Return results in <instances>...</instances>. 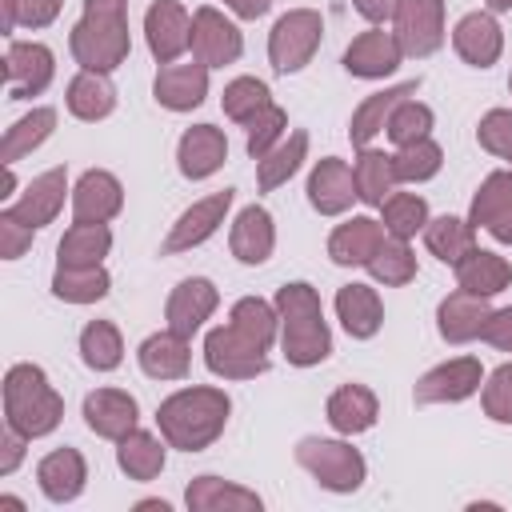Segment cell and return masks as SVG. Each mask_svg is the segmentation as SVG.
Listing matches in <instances>:
<instances>
[{"instance_id":"cell-1","label":"cell","mask_w":512,"mask_h":512,"mask_svg":"<svg viewBox=\"0 0 512 512\" xmlns=\"http://www.w3.org/2000/svg\"><path fill=\"white\" fill-rule=\"evenodd\" d=\"M232 400L224 388L212 384H196V388H180L168 400H160L156 408V424L168 448L180 452H204L208 444L220 440L224 424H228Z\"/></svg>"},{"instance_id":"cell-2","label":"cell","mask_w":512,"mask_h":512,"mask_svg":"<svg viewBox=\"0 0 512 512\" xmlns=\"http://www.w3.org/2000/svg\"><path fill=\"white\" fill-rule=\"evenodd\" d=\"M276 312H280V348L288 364L312 368L332 356V332L324 324V308L312 284L292 280L276 288Z\"/></svg>"},{"instance_id":"cell-3","label":"cell","mask_w":512,"mask_h":512,"mask_svg":"<svg viewBox=\"0 0 512 512\" xmlns=\"http://www.w3.org/2000/svg\"><path fill=\"white\" fill-rule=\"evenodd\" d=\"M64 420V396L48 384L40 364H12L4 372V424L20 428L28 440L56 432Z\"/></svg>"},{"instance_id":"cell-4","label":"cell","mask_w":512,"mask_h":512,"mask_svg":"<svg viewBox=\"0 0 512 512\" xmlns=\"http://www.w3.org/2000/svg\"><path fill=\"white\" fill-rule=\"evenodd\" d=\"M72 60L88 72H112L128 60L132 36H128V20L112 16V12H84L80 24L68 36Z\"/></svg>"},{"instance_id":"cell-5","label":"cell","mask_w":512,"mask_h":512,"mask_svg":"<svg viewBox=\"0 0 512 512\" xmlns=\"http://www.w3.org/2000/svg\"><path fill=\"white\" fill-rule=\"evenodd\" d=\"M296 464L328 492H356L368 476L364 456L348 440H324V436H304L296 444Z\"/></svg>"},{"instance_id":"cell-6","label":"cell","mask_w":512,"mask_h":512,"mask_svg":"<svg viewBox=\"0 0 512 512\" xmlns=\"http://www.w3.org/2000/svg\"><path fill=\"white\" fill-rule=\"evenodd\" d=\"M320 36H324V20L316 8H292L284 12L272 32H268V60L280 76H292L300 68H308V60L316 56L320 48Z\"/></svg>"},{"instance_id":"cell-7","label":"cell","mask_w":512,"mask_h":512,"mask_svg":"<svg viewBox=\"0 0 512 512\" xmlns=\"http://www.w3.org/2000/svg\"><path fill=\"white\" fill-rule=\"evenodd\" d=\"M204 364L212 376L224 380H256L268 372V348L252 344L232 324H220L204 336Z\"/></svg>"},{"instance_id":"cell-8","label":"cell","mask_w":512,"mask_h":512,"mask_svg":"<svg viewBox=\"0 0 512 512\" xmlns=\"http://www.w3.org/2000/svg\"><path fill=\"white\" fill-rule=\"evenodd\" d=\"M56 76V56L40 40H12L4 52V88L8 100H32L40 96Z\"/></svg>"},{"instance_id":"cell-9","label":"cell","mask_w":512,"mask_h":512,"mask_svg":"<svg viewBox=\"0 0 512 512\" xmlns=\"http://www.w3.org/2000/svg\"><path fill=\"white\" fill-rule=\"evenodd\" d=\"M484 384V368L476 356H456V360H444L436 368H428L416 388H412V400L416 404H460L468 400L472 392H480Z\"/></svg>"},{"instance_id":"cell-10","label":"cell","mask_w":512,"mask_h":512,"mask_svg":"<svg viewBox=\"0 0 512 512\" xmlns=\"http://www.w3.org/2000/svg\"><path fill=\"white\" fill-rule=\"evenodd\" d=\"M232 200H236V188H220V192L196 200L192 208H184L180 220L172 224L168 240L160 244V252H164V256H176V252H192V248H200L208 236H216V228L224 224Z\"/></svg>"},{"instance_id":"cell-11","label":"cell","mask_w":512,"mask_h":512,"mask_svg":"<svg viewBox=\"0 0 512 512\" xmlns=\"http://www.w3.org/2000/svg\"><path fill=\"white\" fill-rule=\"evenodd\" d=\"M240 52H244V36L224 12H216L212 4L192 12V60L208 68H224V64H236Z\"/></svg>"},{"instance_id":"cell-12","label":"cell","mask_w":512,"mask_h":512,"mask_svg":"<svg viewBox=\"0 0 512 512\" xmlns=\"http://www.w3.org/2000/svg\"><path fill=\"white\" fill-rule=\"evenodd\" d=\"M392 24H396L400 52L412 60H424L444 44V0H404Z\"/></svg>"},{"instance_id":"cell-13","label":"cell","mask_w":512,"mask_h":512,"mask_svg":"<svg viewBox=\"0 0 512 512\" xmlns=\"http://www.w3.org/2000/svg\"><path fill=\"white\" fill-rule=\"evenodd\" d=\"M144 40L160 64H176L192 48V16L180 0H156L144 12Z\"/></svg>"},{"instance_id":"cell-14","label":"cell","mask_w":512,"mask_h":512,"mask_svg":"<svg viewBox=\"0 0 512 512\" xmlns=\"http://www.w3.org/2000/svg\"><path fill=\"white\" fill-rule=\"evenodd\" d=\"M404 52H400V40L396 32H384V28H368L360 32L348 48H344V72L348 76H360V80H384L400 68Z\"/></svg>"},{"instance_id":"cell-15","label":"cell","mask_w":512,"mask_h":512,"mask_svg":"<svg viewBox=\"0 0 512 512\" xmlns=\"http://www.w3.org/2000/svg\"><path fill=\"white\" fill-rule=\"evenodd\" d=\"M152 96L168 112H192L208 96V64L188 60V64H160L152 80Z\"/></svg>"},{"instance_id":"cell-16","label":"cell","mask_w":512,"mask_h":512,"mask_svg":"<svg viewBox=\"0 0 512 512\" xmlns=\"http://www.w3.org/2000/svg\"><path fill=\"white\" fill-rule=\"evenodd\" d=\"M216 304H220L216 284H212L208 276H188V280H180V284L172 288V296H168V304H164V320H168L172 332L192 336V332L204 328V320L216 312Z\"/></svg>"},{"instance_id":"cell-17","label":"cell","mask_w":512,"mask_h":512,"mask_svg":"<svg viewBox=\"0 0 512 512\" xmlns=\"http://www.w3.org/2000/svg\"><path fill=\"white\" fill-rule=\"evenodd\" d=\"M452 48L468 68H492L500 60V52H504V32H500L496 16L480 8V12H468V16L456 20Z\"/></svg>"},{"instance_id":"cell-18","label":"cell","mask_w":512,"mask_h":512,"mask_svg":"<svg viewBox=\"0 0 512 512\" xmlns=\"http://www.w3.org/2000/svg\"><path fill=\"white\" fill-rule=\"evenodd\" d=\"M136 420H140L136 396H128L124 388H96L84 396V424L104 440H124L136 428Z\"/></svg>"},{"instance_id":"cell-19","label":"cell","mask_w":512,"mask_h":512,"mask_svg":"<svg viewBox=\"0 0 512 512\" xmlns=\"http://www.w3.org/2000/svg\"><path fill=\"white\" fill-rule=\"evenodd\" d=\"M228 160V140L216 124H192L176 144V164L184 180H208Z\"/></svg>"},{"instance_id":"cell-20","label":"cell","mask_w":512,"mask_h":512,"mask_svg":"<svg viewBox=\"0 0 512 512\" xmlns=\"http://www.w3.org/2000/svg\"><path fill=\"white\" fill-rule=\"evenodd\" d=\"M124 208V188L112 172L88 168L72 188V216L80 224H108Z\"/></svg>"},{"instance_id":"cell-21","label":"cell","mask_w":512,"mask_h":512,"mask_svg":"<svg viewBox=\"0 0 512 512\" xmlns=\"http://www.w3.org/2000/svg\"><path fill=\"white\" fill-rule=\"evenodd\" d=\"M64 192H68V172H64V168H48V172H40V176L24 188V196L12 200L4 212L16 216V220L28 224V228H44V224H52V220L60 216Z\"/></svg>"},{"instance_id":"cell-22","label":"cell","mask_w":512,"mask_h":512,"mask_svg":"<svg viewBox=\"0 0 512 512\" xmlns=\"http://www.w3.org/2000/svg\"><path fill=\"white\" fill-rule=\"evenodd\" d=\"M416 92H420V76H416V80H404V84H392V88H384V92L364 96V100L356 104L352 120H348V140H352L356 148H368V144L388 128V116L396 112V104H404V100L416 96Z\"/></svg>"},{"instance_id":"cell-23","label":"cell","mask_w":512,"mask_h":512,"mask_svg":"<svg viewBox=\"0 0 512 512\" xmlns=\"http://www.w3.org/2000/svg\"><path fill=\"white\" fill-rule=\"evenodd\" d=\"M352 200H356L352 168H348L340 156L316 160V168L308 172V204H312L320 216H340V212L352 208Z\"/></svg>"},{"instance_id":"cell-24","label":"cell","mask_w":512,"mask_h":512,"mask_svg":"<svg viewBox=\"0 0 512 512\" xmlns=\"http://www.w3.org/2000/svg\"><path fill=\"white\" fill-rule=\"evenodd\" d=\"M488 316H492L488 296H476V292L456 288V292H448V296L440 300V308H436V328H440V336H444L448 344H468V340H476V336L484 332V320H488Z\"/></svg>"},{"instance_id":"cell-25","label":"cell","mask_w":512,"mask_h":512,"mask_svg":"<svg viewBox=\"0 0 512 512\" xmlns=\"http://www.w3.org/2000/svg\"><path fill=\"white\" fill-rule=\"evenodd\" d=\"M384 224L380 220H372V216H352V220H344V224H336V232L328 236V256H332V264H340V268H360V264H368L372 256H376V248L384 244Z\"/></svg>"},{"instance_id":"cell-26","label":"cell","mask_w":512,"mask_h":512,"mask_svg":"<svg viewBox=\"0 0 512 512\" xmlns=\"http://www.w3.org/2000/svg\"><path fill=\"white\" fill-rule=\"evenodd\" d=\"M88 480V464L76 448H56L36 464V484L52 504H72L84 492Z\"/></svg>"},{"instance_id":"cell-27","label":"cell","mask_w":512,"mask_h":512,"mask_svg":"<svg viewBox=\"0 0 512 512\" xmlns=\"http://www.w3.org/2000/svg\"><path fill=\"white\" fill-rule=\"evenodd\" d=\"M232 256L240 264H264L276 248V224H272V212L264 204H248L240 208V216L232 220Z\"/></svg>"},{"instance_id":"cell-28","label":"cell","mask_w":512,"mask_h":512,"mask_svg":"<svg viewBox=\"0 0 512 512\" xmlns=\"http://www.w3.org/2000/svg\"><path fill=\"white\" fill-rule=\"evenodd\" d=\"M324 412H328V424H332L340 436H360V432H368V428L376 424L380 400H376V392H372L368 384H340V388L328 396Z\"/></svg>"},{"instance_id":"cell-29","label":"cell","mask_w":512,"mask_h":512,"mask_svg":"<svg viewBox=\"0 0 512 512\" xmlns=\"http://www.w3.org/2000/svg\"><path fill=\"white\" fill-rule=\"evenodd\" d=\"M184 504L192 512H260V496L252 488H240L220 476H196L184 492Z\"/></svg>"},{"instance_id":"cell-30","label":"cell","mask_w":512,"mask_h":512,"mask_svg":"<svg viewBox=\"0 0 512 512\" xmlns=\"http://www.w3.org/2000/svg\"><path fill=\"white\" fill-rule=\"evenodd\" d=\"M336 320L352 340H372L384 324V304L368 284H344L336 292Z\"/></svg>"},{"instance_id":"cell-31","label":"cell","mask_w":512,"mask_h":512,"mask_svg":"<svg viewBox=\"0 0 512 512\" xmlns=\"http://www.w3.org/2000/svg\"><path fill=\"white\" fill-rule=\"evenodd\" d=\"M140 368L144 376L152 380H184L188 376V364H192V352H188V336L164 328V332H152L144 344H140Z\"/></svg>"},{"instance_id":"cell-32","label":"cell","mask_w":512,"mask_h":512,"mask_svg":"<svg viewBox=\"0 0 512 512\" xmlns=\"http://www.w3.org/2000/svg\"><path fill=\"white\" fill-rule=\"evenodd\" d=\"M64 104H68V112H72L76 120L96 124V120L112 116V108H116V84L108 80V72H88V68H80V72L72 76V84H68Z\"/></svg>"},{"instance_id":"cell-33","label":"cell","mask_w":512,"mask_h":512,"mask_svg":"<svg viewBox=\"0 0 512 512\" xmlns=\"http://www.w3.org/2000/svg\"><path fill=\"white\" fill-rule=\"evenodd\" d=\"M512 284V264L488 248H472L460 264H456V288L476 292V296H496Z\"/></svg>"},{"instance_id":"cell-34","label":"cell","mask_w":512,"mask_h":512,"mask_svg":"<svg viewBox=\"0 0 512 512\" xmlns=\"http://www.w3.org/2000/svg\"><path fill=\"white\" fill-rule=\"evenodd\" d=\"M352 180H356V200L368 208H380L392 188H396V172H392V156L380 148H360V156L352 160Z\"/></svg>"},{"instance_id":"cell-35","label":"cell","mask_w":512,"mask_h":512,"mask_svg":"<svg viewBox=\"0 0 512 512\" xmlns=\"http://www.w3.org/2000/svg\"><path fill=\"white\" fill-rule=\"evenodd\" d=\"M108 248H112V232H108V224H72L68 232H64V240H60V248H56V268H96V264H104V256H108Z\"/></svg>"},{"instance_id":"cell-36","label":"cell","mask_w":512,"mask_h":512,"mask_svg":"<svg viewBox=\"0 0 512 512\" xmlns=\"http://www.w3.org/2000/svg\"><path fill=\"white\" fill-rule=\"evenodd\" d=\"M116 464H120V472L128 480L148 484V480H156L164 472V444L152 432L132 428L124 440H116Z\"/></svg>"},{"instance_id":"cell-37","label":"cell","mask_w":512,"mask_h":512,"mask_svg":"<svg viewBox=\"0 0 512 512\" xmlns=\"http://www.w3.org/2000/svg\"><path fill=\"white\" fill-rule=\"evenodd\" d=\"M308 160V132H288L264 160H256V184L260 192H276L280 184H288L300 164Z\"/></svg>"},{"instance_id":"cell-38","label":"cell","mask_w":512,"mask_h":512,"mask_svg":"<svg viewBox=\"0 0 512 512\" xmlns=\"http://www.w3.org/2000/svg\"><path fill=\"white\" fill-rule=\"evenodd\" d=\"M424 244H428V252L436 260L456 268L476 248V228L468 220H460V216H436V220L424 224Z\"/></svg>"},{"instance_id":"cell-39","label":"cell","mask_w":512,"mask_h":512,"mask_svg":"<svg viewBox=\"0 0 512 512\" xmlns=\"http://www.w3.org/2000/svg\"><path fill=\"white\" fill-rule=\"evenodd\" d=\"M56 132V108H32L28 116H20L8 132H4V144H0V160L4 164H16L20 156H28V152H36L48 136Z\"/></svg>"},{"instance_id":"cell-40","label":"cell","mask_w":512,"mask_h":512,"mask_svg":"<svg viewBox=\"0 0 512 512\" xmlns=\"http://www.w3.org/2000/svg\"><path fill=\"white\" fill-rule=\"evenodd\" d=\"M112 288V276L104 264L96 268H56L52 276V296L64 300V304H96L104 300Z\"/></svg>"},{"instance_id":"cell-41","label":"cell","mask_w":512,"mask_h":512,"mask_svg":"<svg viewBox=\"0 0 512 512\" xmlns=\"http://www.w3.org/2000/svg\"><path fill=\"white\" fill-rule=\"evenodd\" d=\"M228 324H232L240 336H248L252 344L272 348V340H276V332H280V312H276V304H268V300H260V296H244V300L232 304Z\"/></svg>"},{"instance_id":"cell-42","label":"cell","mask_w":512,"mask_h":512,"mask_svg":"<svg viewBox=\"0 0 512 512\" xmlns=\"http://www.w3.org/2000/svg\"><path fill=\"white\" fill-rule=\"evenodd\" d=\"M80 360H84L92 372H112V368H120V360H124L120 328H116L112 320H92V324H84V332H80Z\"/></svg>"},{"instance_id":"cell-43","label":"cell","mask_w":512,"mask_h":512,"mask_svg":"<svg viewBox=\"0 0 512 512\" xmlns=\"http://www.w3.org/2000/svg\"><path fill=\"white\" fill-rule=\"evenodd\" d=\"M364 268L372 272L376 284H384V288H400V284L416 280V252L408 248V240L384 236V244L376 248V256H372Z\"/></svg>"},{"instance_id":"cell-44","label":"cell","mask_w":512,"mask_h":512,"mask_svg":"<svg viewBox=\"0 0 512 512\" xmlns=\"http://www.w3.org/2000/svg\"><path fill=\"white\" fill-rule=\"evenodd\" d=\"M440 164H444V152H440V144L432 136H424V140L404 144V148L392 152L396 184H424V180H432L440 172Z\"/></svg>"},{"instance_id":"cell-45","label":"cell","mask_w":512,"mask_h":512,"mask_svg":"<svg viewBox=\"0 0 512 512\" xmlns=\"http://www.w3.org/2000/svg\"><path fill=\"white\" fill-rule=\"evenodd\" d=\"M380 224H384L388 236L412 240V236L424 232V224H428V204H424V196H416V192H392V196L380 204Z\"/></svg>"},{"instance_id":"cell-46","label":"cell","mask_w":512,"mask_h":512,"mask_svg":"<svg viewBox=\"0 0 512 512\" xmlns=\"http://www.w3.org/2000/svg\"><path fill=\"white\" fill-rule=\"evenodd\" d=\"M268 104H272V88L264 80H256V76H236L232 84H224V96H220L224 116L236 120V124L256 120Z\"/></svg>"},{"instance_id":"cell-47","label":"cell","mask_w":512,"mask_h":512,"mask_svg":"<svg viewBox=\"0 0 512 512\" xmlns=\"http://www.w3.org/2000/svg\"><path fill=\"white\" fill-rule=\"evenodd\" d=\"M432 124H436L432 108L408 96V100H404V104H396V112L388 116V128H384V136H388L396 148H404V144H416V140L432 136Z\"/></svg>"},{"instance_id":"cell-48","label":"cell","mask_w":512,"mask_h":512,"mask_svg":"<svg viewBox=\"0 0 512 512\" xmlns=\"http://www.w3.org/2000/svg\"><path fill=\"white\" fill-rule=\"evenodd\" d=\"M504 204H512V172H492V176H484V184H480L476 196H472L468 224H472V228H484Z\"/></svg>"},{"instance_id":"cell-49","label":"cell","mask_w":512,"mask_h":512,"mask_svg":"<svg viewBox=\"0 0 512 512\" xmlns=\"http://www.w3.org/2000/svg\"><path fill=\"white\" fill-rule=\"evenodd\" d=\"M248 128V156L252 160H264L280 140H284V128H288V112L280 104H268L256 120L244 124Z\"/></svg>"},{"instance_id":"cell-50","label":"cell","mask_w":512,"mask_h":512,"mask_svg":"<svg viewBox=\"0 0 512 512\" xmlns=\"http://www.w3.org/2000/svg\"><path fill=\"white\" fill-rule=\"evenodd\" d=\"M64 0H0L4 8V36H12L20 24L24 28H48L60 16Z\"/></svg>"},{"instance_id":"cell-51","label":"cell","mask_w":512,"mask_h":512,"mask_svg":"<svg viewBox=\"0 0 512 512\" xmlns=\"http://www.w3.org/2000/svg\"><path fill=\"white\" fill-rule=\"evenodd\" d=\"M480 400H484V416L496 424H512V360L500 364L484 384H480Z\"/></svg>"},{"instance_id":"cell-52","label":"cell","mask_w":512,"mask_h":512,"mask_svg":"<svg viewBox=\"0 0 512 512\" xmlns=\"http://www.w3.org/2000/svg\"><path fill=\"white\" fill-rule=\"evenodd\" d=\"M476 140H480L484 152L512 160V112H508V108H492V112H484L480 124H476Z\"/></svg>"},{"instance_id":"cell-53","label":"cell","mask_w":512,"mask_h":512,"mask_svg":"<svg viewBox=\"0 0 512 512\" xmlns=\"http://www.w3.org/2000/svg\"><path fill=\"white\" fill-rule=\"evenodd\" d=\"M32 232H36V228H28V224H20L16 216L0 212V256H4V260H20V256L32 248Z\"/></svg>"},{"instance_id":"cell-54","label":"cell","mask_w":512,"mask_h":512,"mask_svg":"<svg viewBox=\"0 0 512 512\" xmlns=\"http://www.w3.org/2000/svg\"><path fill=\"white\" fill-rule=\"evenodd\" d=\"M480 340H488V344L500 348V352H512V304H508V308H492V316L484 320Z\"/></svg>"},{"instance_id":"cell-55","label":"cell","mask_w":512,"mask_h":512,"mask_svg":"<svg viewBox=\"0 0 512 512\" xmlns=\"http://www.w3.org/2000/svg\"><path fill=\"white\" fill-rule=\"evenodd\" d=\"M4 456H0V476H12L16 472V464L24 460V444H28V436L20 432V428H12V424H4Z\"/></svg>"},{"instance_id":"cell-56","label":"cell","mask_w":512,"mask_h":512,"mask_svg":"<svg viewBox=\"0 0 512 512\" xmlns=\"http://www.w3.org/2000/svg\"><path fill=\"white\" fill-rule=\"evenodd\" d=\"M404 0H352V8L368 20V24H388V20H396V8H400Z\"/></svg>"},{"instance_id":"cell-57","label":"cell","mask_w":512,"mask_h":512,"mask_svg":"<svg viewBox=\"0 0 512 512\" xmlns=\"http://www.w3.org/2000/svg\"><path fill=\"white\" fill-rule=\"evenodd\" d=\"M488 232H492V240H500V244H512V204H504L488 224H484Z\"/></svg>"},{"instance_id":"cell-58","label":"cell","mask_w":512,"mask_h":512,"mask_svg":"<svg viewBox=\"0 0 512 512\" xmlns=\"http://www.w3.org/2000/svg\"><path fill=\"white\" fill-rule=\"evenodd\" d=\"M272 0H224V8H232L240 20H260L268 12Z\"/></svg>"},{"instance_id":"cell-59","label":"cell","mask_w":512,"mask_h":512,"mask_svg":"<svg viewBox=\"0 0 512 512\" xmlns=\"http://www.w3.org/2000/svg\"><path fill=\"white\" fill-rule=\"evenodd\" d=\"M128 0H84V12H112V16H124Z\"/></svg>"},{"instance_id":"cell-60","label":"cell","mask_w":512,"mask_h":512,"mask_svg":"<svg viewBox=\"0 0 512 512\" xmlns=\"http://www.w3.org/2000/svg\"><path fill=\"white\" fill-rule=\"evenodd\" d=\"M488 12H512V0H484Z\"/></svg>"},{"instance_id":"cell-61","label":"cell","mask_w":512,"mask_h":512,"mask_svg":"<svg viewBox=\"0 0 512 512\" xmlns=\"http://www.w3.org/2000/svg\"><path fill=\"white\" fill-rule=\"evenodd\" d=\"M136 508H160V512H168V500H140Z\"/></svg>"},{"instance_id":"cell-62","label":"cell","mask_w":512,"mask_h":512,"mask_svg":"<svg viewBox=\"0 0 512 512\" xmlns=\"http://www.w3.org/2000/svg\"><path fill=\"white\" fill-rule=\"evenodd\" d=\"M0 504L4 508H24V500H16V496H0Z\"/></svg>"},{"instance_id":"cell-63","label":"cell","mask_w":512,"mask_h":512,"mask_svg":"<svg viewBox=\"0 0 512 512\" xmlns=\"http://www.w3.org/2000/svg\"><path fill=\"white\" fill-rule=\"evenodd\" d=\"M508 92H512V76H508Z\"/></svg>"}]
</instances>
